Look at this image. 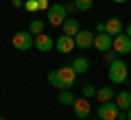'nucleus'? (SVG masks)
<instances>
[{
	"label": "nucleus",
	"instance_id": "obj_2",
	"mask_svg": "<svg viewBox=\"0 0 131 120\" xmlns=\"http://www.w3.org/2000/svg\"><path fill=\"white\" fill-rule=\"evenodd\" d=\"M107 77H109V81H112L114 85H122V83H127V79H129V70H127V63L122 59H114V61H109V68H107Z\"/></svg>",
	"mask_w": 131,
	"mask_h": 120
},
{
	"label": "nucleus",
	"instance_id": "obj_20",
	"mask_svg": "<svg viewBox=\"0 0 131 120\" xmlns=\"http://www.w3.org/2000/svg\"><path fill=\"white\" fill-rule=\"evenodd\" d=\"M96 96V88H94V85H83V98H94Z\"/></svg>",
	"mask_w": 131,
	"mask_h": 120
},
{
	"label": "nucleus",
	"instance_id": "obj_12",
	"mask_svg": "<svg viewBox=\"0 0 131 120\" xmlns=\"http://www.w3.org/2000/svg\"><path fill=\"white\" fill-rule=\"evenodd\" d=\"M122 31H125V24H122L120 18H109L107 22H105V33H107V35L116 37V35H120Z\"/></svg>",
	"mask_w": 131,
	"mask_h": 120
},
{
	"label": "nucleus",
	"instance_id": "obj_26",
	"mask_svg": "<svg viewBox=\"0 0 131 120\" xmlns=\"http://www.w3.org/2000/svg\"><path fill=\"white\" fill-rule=\"evenodd\" d=\"M118 120H127V111H118Z\"/></svg>",
	"mask_w": 131,
	"mask_h": 120
},
{
	"label": "nucleus",
	"instance_id": "obj_18",
	"mask_svg": "<svg viewBox=\"0 0 131 120\" xmlns=\"http://www.w3.org/2000/svg\"><path fill=\"white\" fill-rule=\"evenodd\" d=\"M74 101H77V98L72 96L70 90H61V92H59V103H61V105H72Z\"/></svg>",
	"mask_w": 131,
	"mask_h": 120
},
{
	"label": "nucleus",
	"instance_id": "obj_28",
	"mask_svg": "<svg viewBox=\"0 0 131 120\" xmlns=\"http://www.w3.org/2000/svg\"><path fill=\"white\" fill-rule=\"evenodd\" d=\"M127 120H131V107L127 109Z\"/></svg>",
	"mask_w": 131,
	"mask_h": 120
},
{
	"label": "nucleus",
	"instance_id": "obj_4",
	"mask_svg": "<svg viewBox=\"0 0 131 120\" xmlns=\"http://www.w3.org/2000/svg\"><path fill=\"white\" fill-rule=\"evenodd\" d=\"M46 15H48V24H50V26H61V24L66 22V18H68V11H66L63 5L55 2V5L48 7Z\"/></svg>",
	"mask_w": 131,
	"mask_h": 120
},
{
	"label": "nucleus",
	"instance_id": "obj_7",
	"mask_svg": "<svg viewBox=\"0 0 131 120\" xmlns=\"http://www.w3.org/2000/svg\"><path fill=\"white\" fill-rule=\"evenodd\" d=\"M72 109H74V116H77L79 120H88L92 107H90V101H88V98H77V101L72 103Z\"/></svg>",
	"mask_w": 131,
	"mask_h": 120
},
{
	"label": "nucleus",
	"instance_id": "obj_29",
	"mask_svg": "<svg viewBox=\"0 0 131 120\" xmlns=\"http://www.w3.org/2000/svg\"><path fill=\"white\" fill-rule=\"evenodd\" d=\"M114 2H116V5H125L127 0H114Z\"/></svg>",
	"mask_w": 131,
	"mask_h": 120
},
{
	"label": "nucleus",
	"instance_id": "obj_1",
	"mask_svg": "<svg viewBox=\"0 0 131 120\" xmlns=\"http://www.w3.org/2000/svg\"><path fill=\"white\" fill-rule=\"evenodd\" d=\"M74 81H77V72L72 70V66H61V68H55L48 72V83L52 88L68 90L74 85Z\"/></svg>",
	"mask_w": 131,
	"mask_h": 120
},
{
	"label": "nucleus",
	"instance_id": "obj_3",
	"mask_svg": "<svg viewBox=\"0 0 131 120\" xmlns=\"http://www.w3.org/2000/svg\"><path fill=\"white\" fill-rule=\"evenodd\" d=\"M33 44H35V35H31V31H18L13 35V48L20 52H26L33 48Z\"/></svg>",
	"mask_w": 131,
	"mask_h": 120
},
{
	"label": "nucleus",
	"instance_id": "obj_22",
	"mask_svg": "<svg viewBox=\"0 0 131 120\" xmlns=\"http://www.w3.org/2000/svg\"><path fill=\"white\" fill-rule=\"evenodd\" d=\"M37 7H39V11H48V0H37Z\"/></svg>",
	"mask_w": 131,
	"mask_h": 120
},
{
	"label": "nucleus",
	"instance_id": "obj_15",
	"mask_svg": "<svg viewBox=\"0 0 131 120\" xmlns=\"http://www.w3.org/2000/svg\"><path fill=\"white\" fill-rule=\"evenodd\" d=\"M96 98L101 103H109L116 98V92H114V88H107V85H103V88H98L96 90Z\"/></svg>",
	"mask_w": 131,
	"mask_h": 120
},
{
	"label": "nucleus",
	"instance_id": "obj_9",
	"mask_svg": "<svg viewBox=\"0 0 131 120\" xmlns=\"http://www.w3.org/2000/svg\"><path fill=\"white\" fill-rule=\"evenodd\" d=\"M33 46L37 48L39 52H50L52 48H55V42H52V37L46 35V33H39V35H35V44Z\"/></svg>",
	"mask_w": 131,
	"mask_h": 120
},
{
	"label": "nucleus",
	"instance_id": "obj_23",
	"mask_svg": "<svg viewBox=\"0 0 131 120\" xmlns=\"http://www.w3.org/2000/svg\"><path fill=\"white\" fill-rule=\"evenodd\" d=\"M11 5H13L15 9H20V7H24V0H11Z\"/></svg>",
	"mask_w": 131,
	"mask_h": 120
},
{
	"label": "nucleus",
	"instance_id": "obj_13",
	"mask_svg": "<svg viewBox=\"0 0 131 120\" xmlns=\"http://www.w3.org/2000/svg\"><path fill=\"white\" fill-rule=\"evenodd\" d=\"M61 28H63V35H70V37H74L77 33L81 31L79 20H77V18H66V22L61 24Z\"/></svg>",
	"mask_w": 131,
	"mask_h": 120
},
{
	"label": "nucleus",
	"instance_id": "obj_14",
	"mask_svg": "<svg viewBox=\"0 0 131 120\" xmlns=\"http://www.w3.org/2000/svg\"><path fill=\"white\" fill-rule=\"evenodd\" d=\"M118 105V109L120 111H127L131 107V92H127V90H122V92H118V96H116V101H114Z\"/></svg>",
	"mask_w": 131,
	"mask_h": 120
},
{
	"label": "nucleus",
	"instance_id": "obj_25",
	"mask_svg": "<svg viewBox=\"0 0 131 120\" xmlns=\"http://www.w3.org/2000/svg\"><path fill=\"white\" fill-rule=\"evenodd\" d=\"M105 57H107V61H114V59H116L118 55H116V52H107V55H105Z\"/></svg>",
	"mask_w": 131,
	"mask_h": 120
},
{
	"label": "nucleus",
	"instance_id": "obj_10",
	"mask_svg": "<svg viewBox=\"0 0 131 120\" xmlns=\"http://www.w3.org/2000/svg\"><path fill=\"white\" fill-rule=\"evenodd\" d=\"M74 44H77V48H90V46H94V33L92 31H79L74 35Z\"/></svg>",
	"mask_w": 131,
	"mask_h": 120
},
{
	"label": "nucleus",
	"instance_id": "obj_30",
	"mask_svg": "<svg viewBox=\"0 0 131 120\" xmlns=\"http://www.w3.org/2000/svg\"><path fill=\"white\" fill-rule=\"evenodd\" d=\"M0 120H5V118H2V116H0Z\"/></svg>",
	"mask_w": 131,
	"mask_h": 120
},
{
	"label": "nucleus",
	"instance_id": "obj_21",
	"mask_svg": "<svg viewBox=\"0 0 131 120\" xmlns=\"http://www.w3.org/2000/svg\"><path fill=\"white\" fill-rule=\"evenodd\" d=\"M24 9H26V11H39L37 0H24Z\"/></svg>",
	"mask_w": 131,
	"mask_h": 120
},
{
	"label": "nucleus",
	"instance_id": "obj_24",
	"mask_svg": "<svg viewBox=\"0 0 131 120\" xmlns=\"http://www.w3.org/2000/svg\"><path fill=\"white\" fill-rule=\"evenodd\" d=\"M96 33H105V22H98L96 24Z\"/></svg>",
	"mask_w": 131,
	"mask_h": 120
},
{
	"label": "nucleus",
	"instance_id": "obj_16",
	"mask_svg": "<svg viewBox=\"0 0 131 120\" xmlns=\"http://www.w3.org/2000/svg\"><path fill=\"white\" fill-rule=\"evenodd\" d=\"M70 66H72V70H74L77 74H85L90 70V61L85 59V57H74Z\"/></svg>",
	"mask_w": 131,
	"mask_h": 120
},
{
	"label": "nucleus",
	"instance_id": "obj_8",
	"mask_svg": "<svg viewBox=\"0 0 131 120\" xmlns=\"http://www.w3.org/2000/svg\"><path fill=\"white\" fill-rule=\"evenodd\" d=\"M55 48H57V52H61V55H68V52H72V50L77 48L74 37H70V35H59V39L55 42Z\"/></svg>",
	"mask_w": 131,
	"mask_h": 120
},
{
	"label": "nucleus",
	"instance_id": "obj_31",
	"mask_svg": "<svg viewBox=\"0 0 131 120\" xmlns=\"http://www.w3.org/2000/svg\"><path fill=\"white\" fill-rule=\"evenodd\" d=\"M88 120H90V118H88ZM98 120H101V118H98Z\"/></svg>",
	"mask_w": 131,
	"mask_h": 120
},
{
	"label": "nucleus",
	"instance_id": "obj_17",
	"mask_svg": "<svg viewBox=\"0 0 131 120\" xmlns=\"http://www.w3.org/2000/svg\"><path fill=\"white\" fill-rule=\"evenodd\" d=\"M28 31H31V35H39V33H44V22L42 20H31V24H28Z\"/></svg>",
	"mask_w": 131,
	"mask_h": 120
},
{
	"label": "nucleus",
	"instance_id": "obj_11",
	"mask_svg": "<svg viewBox=\"0 0 131 120\" xmlns=\"http://www.w3.org/2000/svg\"><path fill=\"white\" fill-rule=\"evenodd\" d=\"M112 42H114V37L107 35V33H98V35H94V46H96L101 52H109V50H112Z\"/></svg>",
	"mask_w": 131,
	"mask_h": 120
},
{
	"label": "nucleus",
	"instance_id": "obj_19",
	"mask_svg": "<svg viewBox=\"0 0 131 120\" xmlns=\"http://www.w3.org/2000/svg\"><path fill=\"white\" fill-rule=\"evenodd\" d=\"M74 7L79 11H90L94 7V0H74Z\"/></svg>",
	"mask_w": 131,
	"mask_h": 120
},
{
	"label": "nucleus",
	"instance_id": "obj_5",
	"mask_svg": "<svg viewBox=\"0 0 131 120\" xmlns=\"http://www.w3.org/2000/svg\"><path fill=\"white\" fill-rule=\"evenodd\" d=\"M112 50L116 52V55H129L131 52V37L125 35V33L116 35L114 42H112Z\"/></svg>",
	"mask_w": 131,
	"mask_h": 120
},
{
	"label": "nucleus",
	"instance_id": "obj_27",
	"mask_svg": "<svg viewBox=\"0 0 131 120\" xmlns=\"http://www.w3.org/2000/svg\"><path fill=\"white\" fill-rule=\"evenodd\" d=\"M125 35H129V37H131V24H129V26L125 28Z\"/></svg>",
	"mask_w": 131,
	"mask_h": 120
},
{
	"label": "nucleus",
	"instance_id": "obj_6",
	"mask_svg": "<svg viewBox=\"0 0 131 120\" xmlns=\"http://www.w3.org/2000/svg\"><path fill=\"white\" fill-rule=\"evenodd\" d=\"M118 105L114 101L109 103H101V107H98V118L101 120H118Z\"/></svg>",
	"mask_w": 131,
	"mask_h": 120
}]
</instances>
